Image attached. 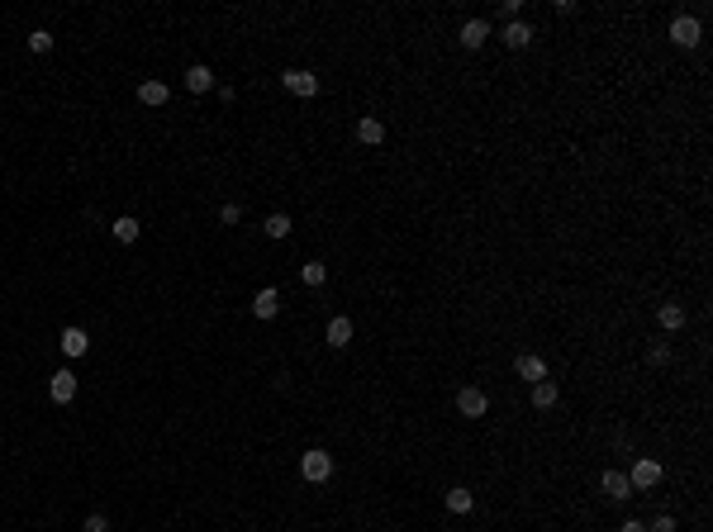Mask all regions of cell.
Here are the masks:
<instances>
[{"label": "cell", "instance_id": "1", "mask_svg": "<svg viewBox=\"0 0 713 532\" xmlns=\"http://www.w3.org/2000/svg\"><path fill=\"white\" fill-rule=\"evenodd\" d=\"M300 475L309 480V485H324V480L333 475V456L328 452H304L300 456Z\"/></svg>", "mask_w": 713, "mask_h": 532}, {"label": "cell", "instance_id": "2", "mask_svg": "<svg viewBox=\"0 0 713 532\" xmlns=\"http://www.w3.org/2000/svg\"><path fill=\"white\" fill-rule=\"evenodd\" d=\"M670 43L695 48L699 43V19L695 15H675V19H670Z\"/></svg>", "mask_w": 713, "mask_h": 532}, {"label": "cell", "instance_id": "3", "mask_svg": "<svg viewBox=\"0 0 713 532\" xmlns=\"http://www.w3.org/2000/svg\"><path fill=\"white\" fill-rule=\"evenodd\" d=\"M656 480H661V461H651V456H642V461L633 466V475H628V485H633V489H651Z\"/></svg>", "mask_w": 713, "mask_h": 532}, {"label": "cell", "instance_id": "4", "mask_svg": "<svg viewBox=\"0 0 713 532\" xmlns=\"http://www.w3.org/2000/svg\"><path fill=\"white\" fill-rule=\"evenodd\" d=\"M281 81H285V91L304 95V100H309V95H319V77H314V72H300V67H290Z\"/></svg>", "mask_w": 713, "mask_h": 532}, {"label": "cell", "instance_id": "5", "mask_svg": "<svg viewBox=\"0 0 713 532\" xmlns=\"http://www.w3.org/2000/svg\"><path fill=\"white\" fill-rule=\"evenodd\" d=\"M485 404H490V399H485V390H475V385L457 390V409L466 414V419H480V414H485Z\"/></svg>", "mask_w": 713, "mask_h": 532}, {"label": "cell", "instance_id": "6", "mask_svg": "<svg viewBox=\"0 0 713 532\" xmlns=\"http://www.w3.org/2000/svg\"><path fill=\"white\" fill-rule=\"evenodd\" d=\"M599 485H604V494H609L614 504L633 499V485H628V475H618V470H604V480H599Z\"/></svg>", "mask_w": 713, "mask_h": 532}, {"label": "cell", "instance_id": "7", "mask_svg": "<svg viewBox=\"0 0 713 532\" xmlns=\"http://www.w3.org/2000/svg\"><path fill=\"white\" fill-rule=\"evenodd\" d=\"M48 394H52L57 404H72V399H77V376H72V371H57L52 385H48Z\"/></svg>", "mask_w": 713, "mask_h": 532}, {"label": "cell", "instance_id": "8", "mask_svg": "<svg viewBox=\"0 0 713 532\" xmlns=\"http://www.w3.org/2000/svg\"><path fill=\"white\" fill-rule=\"evenodd\" d=\"M253 314H257V318H276V314H281V295H276L271 285H267V290H257V295H253Z\"/></svg>", "mask_w": 713, "mask_h": 532}, {"label": "cell", "instance_id": "9", "mask_svg": "<svg viewBox=\"0 0 713 532\" xmlns=\"http://www.w3.org/2000/svg\"><path fill=\"white\" fill-rule=\"evenodd\" d=\"M57 347H62L67 357H86V347H91V338H86V328H62Z\"/></svg>", "mask_w": 713, "mask_h": 532}, {"label": "cell", "instance_id": "10", "mask_svg": "<svg viewBox=\"0 0 713 532\" xmlns=\"http://www.w3.org/2000/svg\"><path fill=\"white\" fill-rule=\"evenodd\" d=\"M519 376L528 380V385H538V380H547V366H542V357H533V352H523V357H519Z\"/></svg>", "mask_w": 713, "mask_h": 532}, {"label": "cell", "instance_id": "11", "mask_svg": "<svg viewBox=\"0 0 713 532\" xmlns=\"http://www.w3.org/2000/svg\"><path fill=\"white\" fill-rule=\"evenodd\" d=\"M485 38H490V24H485V19H466V24H461V43L466 48H480Z\"/></svg>", "mask_w": 713, "mask_h": 532}, {"label": "cell", "instance_id": "12", "mask_svg": "<svg viewBox=\"0 0 713 532\" xmlns=\"http://www.w3.org/2000/svg\"><path fill=\"white\" fill-rule=\"evenodd\" d=\"M186 86H190L195 95H200V91H214V72H209L205 62H195V67L186 72Z\"/></svg>", "mask_w": 713, "mask_h": 532}, {"label": "cell", "instance_id": "13", "mask_svg": "<svg viewBox=\"0 0 713 532\" xmlns=\"http://www.w3.org/2000/svg\"><path fill=\"white\" fill-rule=\"evenodd\" d=\"M357 138H362L366 148H376V143L385 138V124H380V119H371V114H366V119H357Z\"/></svg>", "mask_w": 713, "mask_h": 532}, {"label": "cell", "instance_id": "14", "mask_svg": "<svg viewBox=\"0 0 713 532\" xmlns=\"http://www.w3.org/2000/svg\"><path fill=\"white\" fill-rule=\"evenodd\" d=\"M167 95H172V91H167L162 81H143V86H138V100H143V105H167Z\"/></svg>", "mask_w": 713, "mask_h": 532}, {"label": "cell", "instance_id": "15", "mask_svg": "<svg viewBox=\"0 0 713 532\" xmlns=\"http://www.w3.org/2000/svg\"><path fill=\"white\" fill-rule=\"evenodd\" d=\"M348 343H352V323L338 314V318L328 323V347H348Z\"/></svg>", "mask_w": 713, "mask_h": 532}, {"label": "cell", "instance_id": "16", "mask_svg": "<svg viewBox=\"0 0 713 532\" xmlns=\"http://www.w3.org/2000/svg\"><path fill=\"white\" fill-rule=\"evenodd\" d=\"M504 43H509V48H528V43H533V29H528L523 19H514V24L504 29Z\"/></svg>", "mask_w": 713, "mask_h": 532}, {"label": "cell", "instance_id": "17", "mask_svg": "<svg viewBox=\"0 0 713 532\" xmlns=\"http://www.w3.org/2000/svg\"><path fill=\"white\" fill-rule=\"evenodd\" d=\"M656 318H661V328H685V309L680 304H661Z\"/></svg>", "mask_w": 713, "mask_h": 532}, {"label": "cell", "instance_id": "18", "mask_svg": "<svg viewBox=\"0 0 713 532\" xmlns=\"http://www.w3.org/2000/svg\"><path fill=\"white\" fill-rule=\"evenodd\" d=\"M533 404H538V409H552L556 404V385H552V380H538V385H533Z\"/></svg>", "mask_w": 713, "mask_h": 532}, {"label": "cell", "instance_id": "19", "mask_svg": "<svg viewBox=\"0 0 713 532\" xmlns=\"http://www.w3.org/2000/svg\"><path fill=\"white\" fill-rule=\"evenodd\" d=\"M471 489H452V494H447V509H452V514H471Z\"/></svg>", "mask_w": 713, "mask_h": 532}, {"label": "cell", "instance_id": "20", "mask_svg": "<svg viewBox=\"0 0 713 532\" xmlns=\"http://www.w3.org/2000/svg\"><path fill=\"white\" fill-rule=\"evenodd\" d=\"M300 276H304V285H324V281H328V266L309 262V266H300Z\"/></svg>", "mask_w": 713, "mask_h": 532}, {"label": "cell", "instance_id": "21", "mask_svg": "<svg viewBox=\"0 0 713 532\" xmlns=\"http://www.w3.org/2000/svg\"><path fill=\"white\" fill-rule=\"evenodd\" d=\"M114 238H119V243H133V238H138V219H128V214L114 219Z\"/></svg>", "mask_w": 713, "mask_h": 532}, {"label": "cell", "instance_id": "22", "mask_svg": "<svg viewBox=\"0 0 713 532\" xmlns=\"http://www.w3.org/2000/svg\"><path fill=\"white\" fill-rule=\"evenodd\" d=\"M290 233V214H271L267 219V238H285Z\"/></svg>", "mask_w": 713, "mask_h": 532}, {"label": "cell", "instance_id": "23", "mask_svg": "<svg viewBox=\"0 0 713 532\" xmlns=\"http://www.w3.org/2000/svg\"><path fill=\"white\" fill-rule=\"evenodd\" d=\"M48 48H52V33H48V29H33V33H29V52H48Z\"/></svg>", "mask_w": 713, "mask_h": 532}, {"label": "cell", "instance_id": "24", "mask_svg": "<svg viewBox=\"0 0 713 532\" xmlns=\"http://www.w3.org/2000/svg\"><path fill=\"white\" fill-rule=\"evenodd\" d=\"M86 532H110V518H105V514H91V518H86Z\"/></svg>", "mask_w": 713, "mask_h": 532}, {"label": "cell", "instance_id": "25", "mask_svg": "<svg viewBox=\"0 0 713 532\" xmlns=\"http://www.w3.org/2000/svg\"><path fill=\"white\" fill-rule=\"evenodd\" d=\"M647 532H675V518H670V514H661V518H656V523H651Z\"/></svg>", "mask_w": 713, "mask_h": 532}, {"label": "cell", "instance_id": "26", "mask_svg": "<svg viewBox=\"0 0 713 532\" xmlns=\"http://www.w3.org/2000/svg\"><path fill=\"white\" fill-rule=\"evenodd\" d=\"M219 219H223V223H238V219H243V209H238V204H223Z\"/></svg>", "mask_w": 713, "mask_h": 532}, {"label": "cell", "instance_id": "27", "mask_svg": "<svg viewBox=\"0 0 713 532\" xmlns=\"http://www.w3.org/2000/svg\"><path fill=\"white\" fill-rule=\"evenodd\" d=\"M623 532H647V523H637V518H628V523H623Z\"/></svg>", "mask_w": 713, "mask_h": 532}]
</instances>
